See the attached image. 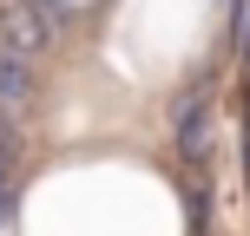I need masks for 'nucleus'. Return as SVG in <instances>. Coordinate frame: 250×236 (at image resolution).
I'll use <instances>...</instances> for the list:
<instances>
[{
    "instance_id": "nucleus-1",
    "label": "nucleus",
    "mask_w": 250,
    "mask_h": 236,
    "mask_svg": "<svg viewBox=\"0 0 250 236\" xmlns=\"http://www.w3.org/2000/svg\"><path fill=\"white\" fill-rule=\"evenodd\" d=\"M20 92H26V66L13 59V53H0V99L20 105Z\"/></svg>"
}]
</instances>
